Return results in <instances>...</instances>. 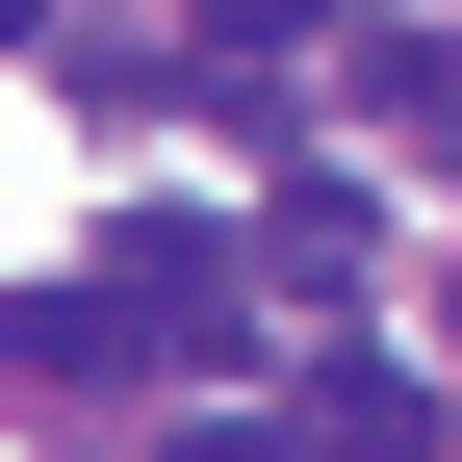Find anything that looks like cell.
<instances>
[{"label": "cell", "instance_id": "cell-2", "mask_svg": "<svg viewBox=\"0 0 462 462\" xmlns=\"http://www.w3.org/2000/svg\"><path fill=\"white\" fill-rule=\"evenodd\" d=\"M257 282H309V309H334V282H360V180H309V154H282V206H257Z\"/></svg>", "mask_w": 462, "mask_h": 462}, {"label": "cell", "instance_id": "cell-3", "mask_svg": "<svg viewBox=\"0 0 462 462\" xmlns=\"http://www.w3.org/2000/svg\"><path fill=\"white\" fill-rule=\"evenodd\" d=\"M309 462H437V385H385V360H334V385H309Z\"/></svg>", "mask_w": 462, "mask_h": 462}, {"label": "cell", "instance_id": "cell-5", "mask_svg": "<svg viewBox=\"0 0 462 462\" xmlns=\"http://www.w3.org/2000/svg\"><path fill=\"white\" fill-rule=\"evenodd\" d=\"M180 26H206V51H309L334 0H180Z\"/></svg>", "mask_w": 462, "mask_h": 462}, {"label": "cell", "instance_id": "cell-4", "mask_svg": "<svg viewBox=\"0 0 462 462\" xmlns=\"http://www.w3.org/2000/svg\"><path fill=\"white\" fill-rule=\"evenodd\" d=\"M360 103L385 129H462V26H360Z\"/></svg>", "mask_w": 462, "mask_h": 462}, {"label": "cell", "instance_id": "cell-7", "mask_svg": "<svg viewBox=\"0 0 462 462\" xmlns=\"http://www.w3.org/2000/svg\"><path fill=\"white\" fill-rule=\"evenodd\" d=\"M0 51H26V0H0Z\"/></svg>", "mask_w": 462, "mask_h": 462}, {"label": "cell", "instance_id": "cell-1", "mask_svg": "<svg viewBox=\"0 0 462 462\" xmlns=\"http://www.w3.org/2000/svg\"><path fill=\"white\" fill-rule=\"evenodd\" d=\"M103 309H129L154 360H257V257H231L206 206H129V231H103Z\"/></svg>", "mask_w": 462, "mask_h": 462}, {"label": "cell", "instance_id": "cell-6", "mask_svg": "<svg viewBox=\"0 0 462 462\" xmlns=\"http://www.w3.org/2000/svg\"><path fill=\"white\" fill-rule=\"evenodd\" d=\"M180 462H309V437H257V411H180Z\"/></svg>", "mask_w": 462, "mask_h": 462}]
</instances>
